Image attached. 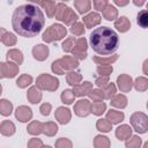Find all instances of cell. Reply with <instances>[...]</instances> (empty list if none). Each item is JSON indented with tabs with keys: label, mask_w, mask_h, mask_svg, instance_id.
<instances>
[{
	"label": "cell",
	"mask_w": 148,
	"mask_h": 148,
	"mask_svg": "<svg viewBox=\"0 0 148 148\" xmlns=\"http://www.w3.org/2000/svg\"><path fill=\"white\" fill-rule=\"evenodd\" d=\"M105 111H106V104L104 102L92 103L90 106V113H92L95 116H102Z\"/></svg>",
	"instance_id": "obj_38"
},
{
	"label": "cell",
	"mask_w": 148,
	"mask_h": 148,
	"mask_svg": "<svg viewBox=\"0 0 148 148\" xmlns=\"http://www.w3.org/2000/svg\"><path fill=\"white\" fill-rule=\"evenodd\" d=\"M74 7L77 9V13L83 15L87 14L91 9V1L90 0H74Z\"/></svg>",
	"instance_id": "obj_26"
},
{
	"label": "cell",
	"mask_w": 148,
	"mask_h": 148,
	"mask_svg": "<svg viewBox=\"0 0 148 148\" xmlns=\"http://www.w3.org/2000/svg\"><path fill=\"white\" fill-rule=\"evenodd\" d=\"M42 148H52V147H51V146H43Z\"/></svg>",
	"instance_id": "obj_56"
},
{
	"label": "cell",
	"mask_w": 148,
	"mask_h": 148,
	"mask_svg": "<svg viewBox=\"0 0 148 148\" xmlns=\"http://www.w3.org/2000/svg\"><path fill=\"white\" fill-rule=\"evenodd\" d=\"M15 118L21 123H28L32 118V110L27 105H20L15 110Z\"/></svg>",
	"instance_id": "obj_13"
},
{
	"label": "cell",
	"mask_w": 148,
	"mask_h": 148,
	"mask_svg": "<svg viewBox=\"0 0 148 148\" xmlns=\"http://www.w3.org/2000/svg\"><path fill=\"white\" fill-rule=\"evenodd\" d=\"M90 106H91V103L89 99H79L75 104H74V113L77 116V117H87L89 113H90Z\"/></svg>",
	"instance_id": "obj_9"
},
{
	"label": "cell",
	"mask_w": 148,
	"mask_h": 148,
	"mask_svg": "<svg viewBox=\"0 0 148 148\" xmlns=\"http://www.w3.org/2000/svg\"><path fill=\"white\" fill-rule=\"evenodd\" d=\"M59 80L56 76H52L50 74L43 73L36 79V87L40 90H47V91H56L59 88Z\"/></svg>",
	"instance_id": "obj_5"
},
{
	"label": "cell",
	"mask_w": 148,
	"mask_h": 148,
	"mask_svg": "<svg viewBox=\"0 0 148 148\" xmlns=\"http://www.w3.org/2000/svg\"><path fill=\"white\" fill-rule=\"evenodd\" d=\"M43 128H44V124L38 121V120H32L28 127H27V132L31 135H39L43 133Z\"/></svg>",
	"instance_id": "obj_28"
},
{
	"label": "cell",
	"mask_w": 148,
	"mask_h": 148,
	"mask_svg": "<svg viewBox=\"0 0 148 148\" xmlns=\"http://www.w3.org/2000/svg\"><path fill=\"white\" fill-rule=\"evenodd\" d=\"M16 131V127L10 120H2L0 125V133L3 136H12Z\"/></svg>",
	"instance_id": "obj_20"
},
{
	"label": "cell",
	"mask_w": 148,
	"mask_h": 148,
	"mask_svg": "<svg viewBox=\"0 0 148 148\" xmlns=\"http://www.w3.org/2000/svg\"><path fill=\"white\" fill-rule=\"evenodd\" d=\"M110 2L108 0H94L92 1V5H94V8L98 12H103L105 9V7L109 5Z\"/></svg>",
	"instance_id": "obj_48"
},
{
	"label": "cell",
	"mask_w": 148,
	"mask_h": 148,
	"mask_svg": "<svg viewBox=\"0 0 148 148\" xmlns=\"http://www.w3.org/2000/svg\"><path fill=\"white\" fill-rule=\"evenodd\" d=\"M142 72H143L145 75L148 76V59H146V60L143 61V65H142Z\"/></svg>",
	"instance_id": "obj_52"
},
{
	"label": "cell",
	"mask_w": 148,
	"mask_h": 148,
	"mask_svg": "<svg viewBox=\"0 0 148 148\" xmlns=\"http://www.w3.org/2000/svg\"><path fill=\"white\" fill-rule=\"evenodd\" d=\"M56 148H73V143L69 139L67 138H59L56 143H54Z\"/></svg>",
	"instance_id": "obj_46"
},
{
	"label": "cell",
	"mask_w": 148,
	"mask_h": 148,
	"mask_svg": "<svg viewBox=\"0 0 148 148\" xmlns=\"http://www.w3.org/2000/svg\"><path fill=\"white\" fill-rule=\"evenodd\" d=\"M51 69H52V72H53L54 74H58V75L65 74V71H64V69L61 68V66L59 65L58 60H54V61L51 64Z\"/></svg>",
	"instance_id": "obj_50"
},
{
	"label": "cell",
	"mask_w": 148,
	"mask_h": 148,
	"mask_svg": "<svg viewBox=\"0 0 148 148\" xmlns=\"http://www.w3.org/2000/svg\"><path fill=\"white\" fill-rule=\"evenodd\" d=\"M32 83V76L29 74H22L18 76V79L16 80V86L21 89L27 88L28 86H30Z\"/></svg>",
	"instance_id": "obj_37"
},
{
	"label": "cell",
	"mask_w": 148,
	"mask_h": 148,
	"mask_svg": "<svg viewBox=\"0 0 148 148\" xmlns=\"http://www.w3.org/2000/svg\"><path fill=\"white\" fill-rule=\"evenodd\" d=\"M58 62L64 71H68V72H72L79 67V60L73 56H64L62 58L58 59Z\"/></svg>",
	"instance_id": "obj_11"
},
{
	"label": "cell",
	"mask_w": 148,
	"mask_h": 148,
	"mask_svg": "<svg viewBox=\"0 0 148 148\" xmlns=\"http://www.w3.org/2000/svg\"><path fill=\"white\" fill-rule=\"evenodd\" d=\"M103 91H104V96H105V99H112L114 96H116V92H117V87H116V84L114 83H112V82H110L104 89H103Z\"/></svg>",
	"instance_id": "obj_42"
},
{
	"label": "cell",
	"mask_w": 148,
	"mask_h": 148,
	"mask_svg": "<svg viewBox=\"0 0 148 148\" xmlns=\"http://www.w3.org/2000/svg\"><path fill=\"white\" fill-rule=\"evenodd\" d=\"M89 40L91 49L101 56L113 53L119 45V37L117 32L111 28L103 25L92 30Z\"/></svg>",
	"instance_id": "obj_2"
},
{
	"label": "cell",
	"mask_w": 148,
	"mask_h": 148,
	"mask_svg": "<svg viewBox=\"0 0 148 148\" xmlns=\"http://www.w3.org/2000/svg\"><path fill=\"white\" fill-rule=\"evenodd\" d=\"M114 28L119 32H126L131 29V22L126 16H120L114 21Z\"/></svg>",
	"instance_id": "obj_23"
},
{
	"label": "cell",
	"mask_w": 148,
	"mask_h": 148,
	"mask_svg": "<svg viewBox=\"0 0 148 148\" xmlns=\"http://www.w3.org/2000/svg\"><path fill=\"white\" fill-rule=\"evenodd\" d=\"M133 79L128 74H120L117 77V87L121 92H128L133 88Z\"/></svg>",
	"instance_id": "obj_10"
},
{
	"label": "cell",
	"mask_w": 148,
	"mask_h": 148,
	"mask_svg": "<svg viewBox=\"0 0 148 148\" xmlns=\"http://www.w3.org/2000/svg\"><path fill=\"white\" fill-rule=\"evenodd\" d=\"M96 128L102 133H108L112 130V124L106 118H99L96 121Z\"/></svg>",
	"instance_id": "obj_35"
},
{
	"label": "cell",
	"mask_w": 148,
	"mask_h": 148,
	"mask_svg": "<svg viewBox=\"0 0 148 148\" xmlns=\"http://www.w3.org/2000/svg\"><path fill=\"white\" fill-rule=\"evenodd\" d=\"M2 31V35H1V43L6 46H14L17 42V38L16 36L13 34V32H9V31H5V29H1Z\"/></svg>",
	"instance_id": "obj_27"
},
{
	"label": "cell",
	"mask_w": 148,
	"mask_h": 148,
	"mask_svg": "<svg viewBox=\"0 0 148 148\" xmlns=\"http://www.w3.org/2000/svg\"><path fill=\"white\" fill-rule=\"evenodd\" d=\"M60 99H61V102H62L64 104L69 105V104H72V103L74 102L75 95H74L73 90H71V89H65V90H62V92H61V95H60Z\"/></svg>",
	"instance_id": "obj_39"
},
{
	"label": "cell",
	"mask_w": 148,
	"mask_h": 148,
	"mask_svg": "<svg viewBox=\"0 0 148 148\" xmlns=\"http://www.w3.org/2000/svg\"><path fill=\"white\" fill-rule=\"evenodd\" d=\"M49 46L44 45V44H37L32 47V56L37 61H44L49 58Z\"/></svg>",
	"instance_id": "obj_14"
},
{
	"label": "cell",
	"mask_w": 148,
	"mask_h": 148,
	"mask_svg": "<svg viewBox=\"0 0 148 148\" xmlns=\"http://www.w3.org/2000/svg\"><path fill=\"white\" fill-rule=\"evenodd\" d=\"M54 118L59 124L66 125L72 119V112L69 109H67L65 106H59V108H57V110L54 112Z\"/></svg>",
	"instance_id": "obj_12"
},
{
	"label": "cell",
	"mask_w": 148,
	"mask_h": 148,
	"mask_svg": "<svg viewBox=\"0 0 148 148\" xmlns=\"http://www.w3.org/2000/svg\"><path fill=\"white\" fill-rule=\"evenodd\" d=\"M44 145H43V141L38 138H31L28 143H27V147L28 148H42Z\"/></svg>",
	"instance_id": "obj_49"
},
{
	"label": "cell",
	"mask_w": 148,
	"mask_h": 148,
	"mask_svg": "<svg viewBox=\"0 0 148 148\" xmlns=\"http://www.w3.org/2000/svg\"><path fill=\"white\" fill-rule=\"evenodd\" d=\"M87 49H88V42L84 37H80L76 40V44L72 51V54L77 60H83L87 58Z\"/></svg>",
	"instance_id": "obj_7"
},
{
	"label": "cell",
	"mask_w": 148,
	"mask_h": 148,
	"mask_svg": "<svg viewBox=\"0 0 148 148\" xmlns=\"http://www.w3.org/2000/svg\"><path fill=\"white\" fill-rule=\"evenodd\" d=\"M58 133V125L54 121H46L44 123V128H43V134L46 136H54Z\"/></svg>",
	"instance_id": "obj_34"
},
{
	"label": "cell",
	"mask_w": 148,
	"mask_h": 148,
	"mask_svg": "<svg viewBox=\"0 0 148 148\" xmlns=\"http://www.w3.org/2000/svg\"><path fill=\"white\" fill-rule=\"evenodd\" d=\"M142 148H148V141H147V142L143 145V147H142Z\"/></svg>",
	"instance_id": "obj_55"
},
{
	"label": "cell",
	"mask_w": 148,
	"mask_h": 148,
	"mask_svg": "<svg viewBox=\"0 0 148 148\" xmlns=\"http://www.w3.org/2000/svg\"><path fill=\"white\" fill-rule=\"evenodd\" d=\"M141 145H142V140L139 135H132L125 142L126 148H141Z\"/></svg>",
	"instance_id": "obj_41"
},
{
	"label": "cell",
	"mask_w": 148,
	"mask_h": 148,
	"mask_svg": "<svg viewBox=\"0 0 148 148\" xmlns=\"http://www.w3.org/2000/svg\"><path fill=\"white\" fill-rule=\"evenodd\" d=\"M76 40L77 39H75V37H68V38H66L62 42V44H61L62 50L65 52H67V53L68 52H72L73 49H74V46H75V44H76Z\"/></svg>",
	"instance_id": "obj_43"
},
{
	"label": "cell",
	"mask_w": 148,
	"mask_h": 148,
	"mask_svg": "<svg viewBox=\"0 0 148 148\" xmlns=\"http://www.w3.org/2000/svg\"><path fill=\"white\" fill-rule=\"evenodd\" d=\"M102 14L106 21H116L118 18V9L112 3H109L102 12Z\"/></svg>",
	"instance_id": "obj_25"
},
{
	"label": "cell",
	"mask_w": 148,
	"mask_h": 148,
	"mask_svg": "<svg viewBox=\"0 0 148 148\" xmlns=\"http://www.w3.org/2000/svg\"><path fill=\"white\" fill-rule=\"evenodd\" d=\"M105 118L113 125V124H119V123H121V121L124 120V118H125V114H124V112H121V111H117V110L111 109V110H109V111L106 112V117H105Z\"/></svg>",
	"instance_id": "obj_21"
},
{
	"label": "cell",
	"mask_w": 148,
	"mask_h": 148,
	"mask_svg": "<svg viewBox=\"0 0 148 148\" xmlns=\"http://www.w3.org/2000/svg\"><path fill=\"white\" fill-rule=\"evenodd\" d=\"M42 97H43V95L40 92V89H38L36 86H32L28 89L27 98L31 104H38L42 101Z\"/></svg>",
	"instance_id": "obj_19"
},
{
	"label": "cell",
	"mask_w": 148,
	"mask_h": 148,
	"mask_svg": "<svg viewBox=\"0 0 148 148\" xmlns=\"http://www.w3.org/2000/svg\"><path fill=\"white\" fill-rule=\"evenodd\" d=\"M51 110H52V105L50 103H43L39 106V111H40V113L43 116H49L50 112H51Z\"/></svg>",
	"instance_id": "obj_51"
},
{
	"label": "cell",
	"mask_w": 148,
	"mask_h": 148,
	"mask_svg": "<svg viewBox=\"0 0 148 148\" xmlns=\"http://www.w3.org/2000/svg\"><path fill=\"white\" fill-rule=\"evenodd\" d=\"M6 58H7V61H12L16 65H21L23 62V53L21 50L18 49H10L7 51L6 53Z\"/></svg>",
	"instance_id": "obj_18"
},
{
	"label": "cell",
	"mask_w": 148,
	"mask_h": 148,
	"mask_svg": "<svg viewBox=\"0 0 148 148\" xmlns=\"http://www.w3.org/2000/svg\"><path fill=\"white\" fill-rule=\"evenodd\" d=\"M66 35H67V30L62 24L53 23L52 25L46 28V30L43 32L42 39L45 43H53V42L61 40L64 37H66Z\"/></svg>",
	"instance_id": "obj_4"
},
{
	"label": "cell",
	"mask_w": 148,
	"mask_h": 148,
	"mask_svg": "<svg viewBox=\"0 0 148 148\" xmlns=\"http://www.w3.org/2000/svg\"><path fill=\"white\" fill-rule=\"evenodd\" d=\"M18 74V65L12 62V61H7V62H1L0 64V76L2 79L8 77H15Z\"/></svg>",
	"instance_id": "obj_8"
},
{
	"label": "cell",
	"mask_w": 148,
	"mask_h": 148,
	"mask_svg": "<svg viewBox=\"0 0 148 148\" xmlns=\"http://www.w3.org/2000/svg\"><path fill=\"white\" fill-rule=\"evenodd\" d=\"M113 2H114L117 6H120V7L126 6V5H128V3H130V1H128V0H126V1H119V0H114Z\"/></svg>",
	"instance_id": "obj_53"
},
{
	"label": "cell",
	"mask_w": 148,
	"mask_h": 148,
	"mask_svg": "<svg viewBox=\"0 0 148 148\" xmlns=\"http://www.w3.org/2000/svg\"><path fill=\"white\" fill-rule=\"evenodd\" d=\"M136 23L142 29L148 28V10L147 9H142V10H140L138 13V15H136Z\"/></svg>",
	"instance_id": "obj_36"
},
{
	"label": "cell",
	"mask_w": 148,
	"mask_h": 148,
	"mask_svg": "<svg viewBox=\"0 0 148 148\" xmlns=\"http://www.w3.org/2000/svg\"><path fill=\"white\" fill-rule=\"evenodd\" d=\"M12 112H13V103L6 98L0 99V113L3 117H7L10 116Z\"/></svg>",
	"instance_id": "obj_33"
},
{
	"label": "cell",
	"mask_w": 148,
	"mask_h": 148,
	"mask_svg": "<svg viewBox=\"0 0 148 148\" xmlns=\"http://www.w3.org/2000/svg\"><path fill=\"white\" fill-rule=\"evenodd\" d=\"M133 87L139 92L148 90V77H145V76L136 77L135 81H134V83H133Z\"/></svg>",
	"instance_id": "obj_32"
},
{
	"label": "cell",
	"mask_w": 148,
	"mask_h": 148,
	"mask_svg": "<svg viewBox=\"0 0 148 148\" xmlns=\"http://www.w3.org/2000/svg\"><path fill=\"white\" fill-rule=\"evenodd\" d=\"M147 109H148V102H147Z\"/></svg>",
	"instance_id": "obj_58"
},
{
	"label": "cell",
	"mask_w": 148,
	"mask_h": 148,
	"mask_svg": "<svg viewBox=\"0 0 148 148\" xmlns=\"http://www.w3.org/2000/svg\"><path fill=\"white\" fill-rule=\"evenodd\" d=\"M45 24V16L35 2L24 3L15 8L12 16V27L14 31L27 38L37 36Z\"/></svg>",
	"instance_id": "obj_1"
},
{
	"label": "cell",
	"mask_w": 148,
	"mask_h": 148,
	"mask_svg": "<svg viewBox=\"0 0 148 148\" xmlns=\"http://www.w3.org/2000/svg\"><path fill=\"white\" fill-rule=\"evenodd\" d=\"M133 3H134L135 6H142V5H145V1H143V0H140V1L133 0Z\"/></svg>",
	"instance_id": "obj_54"
},
{
	"label": "cell",
	"mask_w": 148,
	"mask_h": 148,
	"mask_svg": "<svg viewBox=\"0 0 148 148\" xmlns=\"http://www.w3.org/2000/svg\"><path fill=\"white\" fill-rule=\"evenodd\" d=\"M66 81L69 86H77L80 84V82L82 81V75L80 72H76V71H72V72H68L66 74Z\"/></svg>",
	"instance_id": "obj_30"
},
{
	"label": "cell",
	"mask_w": 148,
	"mask_h": 148,
	"mask_svg": "<svg viewBox=\"0 0 148 148\" xmlns=\"http://www.w3.org/2000/svg\"><path fill=\"white\" fill-rule=\"evenodd\" d=\"M92 83L89 82V81H84L83 83H80L77 86H74L73 87V92L75 95V97H84V96H89L90 91L92 90Z\"/></svg>",
	"instance_id": "obj_15"
},
{
	"label": "cell",
	"mask_w": 148,
	"mask_h": 148,
	"mask_svg": "<svg viewBox=\"0 0 148 148\" xmlns=\"http://www.w3.org/2000/svg\"><path fill=\"white\" fill-rule=\"evenodd\" d=\"M89 98L94 102V103H97V102H103V99L105 98L104 96V91L103 89H99V88H96V89H92L89 94Z\"/></svg>",
	"instance_id": "obj_40"
},
{
	"label": "cell",
	"mask_w": 148,
	"mask_h": 148,
	"mask_svg": "<svg viewBox=\"0 0 148 148\" xmlns=\"http://www.w3.org/2000/svg\"><path fill=\"white\" fill-rule=\"evenodd\" d=\"M54 17L58 21L64 22L66 25H73L74 23L77 22V18H79L77 14L64 2L57 3V9H56Z\"/></svg>",
	"instance_id": "obj_3"
},
{
	"label": "cell",
	"mask_w": 148,
	"mask_h": 148,
	"mask_svg": "<svg viewBox=\"0 0 148 148\" xmlns=\"http://www.w3.org/2000/svg\"><path fill=\"white\" fill-rule=\"evenodd\" d=\"M109 83H110L109 76H99V75H98V76L95 79V84H96L99 89H104Z\"/></svg>",
	"instance_id": "obj_47"
},
{
	"label": "cell",
	"mask_w": 148,
	"mask_h": 148,
	"mask_svg": "<svg viewBox=\"0 0 148 148\" xmlns=\"http://www.w3.org/2000/svg\"><path fill=\"white\" fill-rule=\"evenodd\" d=\"M101 21H102V16L96 12H91V13L87 14L86 16H83V18H82V23L88 29H91V28L98 25L101 23Z\"/></svg>",
	"instance_id": "obj_16"
},
{
	"label": "cell",
	"mask_w": 148,
	"mask_h": 148,
	"mask_svg": "<svg viewBox=\"0 0 148 148\" xmlns=\"http://www.w3.org/2000/svg\"><path fill=\"white\" fill-rule=\"evenodd\" d=\"M127 102H128L127 101V97L124 94H118V95H116L111 99L110 104L113 108H117V109H125L127 106Z\"/></svg>",
	"instance_id": "obj_29"
},
{
	"label": "cell",
	"mask_w": 148,
	"mask_h": 148,
	"mask_svg": "<svg viewBox=\"0 0 148 148\" xmlns=\"http://www.w3.org/2000/svg\"><path fill=\"white\" fill-rule=\"evenodd\" d=\"M132 131H133V128L130 125L123 124V125H120L116 128L114 134H116V136L119 141H126L132 136Z\"/></svg>",
	"instance_id": "obj_17"
},
{
	"label": "cell",
	"mask_w": 148,
	"mask_h": 148,
	"mask_svg": "<svg viewBox=\"0 0 148 148\" xmlns=\"http://www.w3.org/2000/svg\"><path fill=\"white\" fill-rule=\"evenodd\" d=\"M84 24L82 22H76L73 25H71L69 31L74 35V36H82L84 34Z\"/></svg>",
	"instance_id": "obj_45"
},
{
	"label": "cell",
	"mask_w": 148,
	"mask_h": 148,
	"mask_svg": "<svg viewBox=\"0 0 148 148\" xmlns=\"http://www.w3.org/2000/svg\"><path fill=\"white\" fill-rule=\"evenodd\" d=\"M146 6H147V10H148V2H147V3H146Z\"/></svg>",
	"instance_id": "obj_57"
},
{
	"label": "cell",
	"mask_w": 148,
	"mask_h": 148,
	"mask_svg": "<svg viewBox=\"0 0 148 148\" xmlns=\"http://www.w3.org/2000/svg\"><path fill=\"white\" fill-rule=\"evenodd\" d=\"M36 5H38L43 9H45L47 17H53L56 15L57 3L54 1H39V2H36Z\"/></svg>",
	"instance_id": "obj_24"
},
{
	"label": "cell",
	"mask_w": 148,
	"mask_h": 148,
	"mask_svg": "<svg viewBox=\"0 0 148 148\" xmlns=\"http://www.w3.org/2000/svg\"><path fill=\"white\" fill-rule=\"evenodd\" d=\"M130 123L132 128L139 134H145L148 131V116L143 112H134L130 118Z\"/></svg>",
	"instance_id": "obj_6"
},
{
	"label": "cell",
	"mask_w": 148,
	"mask_h": 148,
	"mask_svg": "<svg viewBox=\"0 0 148 148\" xmlns=\"http://www.w3.org/2000/svg\"><path fill=\"white\" fill-rule=\"evenodd\" d=\"M119 56L118 54H112V56H108V57H102V56H95L92 57V61L97 64V66L99 65H112L113 62H116L118 60Z\"/></svg>",
	"instance_id": "obj_22"
},
{
	"label": "cell",
	"mask_w": 148,
	"mask_h": 148,
	"mask_svg": "<svg viewBox=\"0 0 148 148\" xmlns=\"http://www.w3.org/2000/svg\"><path fill=\"white\" fill-rule=\"evenodd\" d=\"M96 72L99 76H110L113 72L112 65H99L96 67Z\"/></svg>",
	"instance_id": "obj_44"
},
{
	"label": "cell",
	"mask_w": 148,
	"mask_h": 148,
	"mask_svg": "<svg viewBox=\"0 0 148 148\" xmlns=\"http://www.w3.org/2000/svg\"><path fill=\"white\" fill-rule=\"evenodd\" d=\"M111 146V142H110V139L105 135H96L95 139H94V147L95 148H110Z\"/></svg>",
	"instance_id": "obj_31"
}]
</instances>
